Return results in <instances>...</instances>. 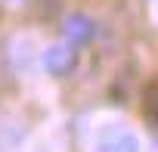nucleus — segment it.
<instances>
[{
	"label": "nucleus",
	"mask_w": 158,
	"mask_h": 152,
	"mask_svg": "<svg viewBox=\"0 0 158 152\" xmlns=\"http://www.w3.org/2000/svg\"><path fill=\"white\" fill-rule=\"evenodd\" d=\"M62 34H65V40H71V44H84V40L93 37V19L84 16V13H71V16H65V22H62Z\"/></svg>",
	"instance_id": "nucleus-2"
},
{
	"label": "nucleus",
	"mask_w": 158,
	"mask_h": 152,
	"mask_svg": "<svg viewBox=\"0 0 158 152\" xmlns=\"http://www.w3.org/2000/svg\"><path fill=\"white\" fill-rule=\"evenodd\" d=\"M96 152H139V140L124 127H109L99 133Z\"/></svg>",
	"instance_id": "nucleus-1"
},
{
	"label": "nucleus",
	"mask_w": 158,
	"mask_h": 152,
	"mask_svg": "<svg viewBox=\"0 0 158 152\" xmlns=\"http://www.w3.org/2000/svg\"><path fill=\"white\" fill-rule=\"evenodd\" d=\"M71 65H74V50L65 47V44H56V47H50L44 53V68L50 74H65Z\"/></svg>",
	"instance_id": "nucleus-3"
},
{
	"label": "nucleus",
	"mask_w": 158,
	"mask_h": 152,
	"mask_svg": "<svg viewBox=\"0 0 158 152\" xmlns=\"http://www.w3.org/2000/svg\"><path fill=\"white\" fill-rule=\"evenodd\" d=\"M143 115L149 124L158 127V81H149L143 90Z\"/></svg>",
	"instance_id": "nucleus-4"
}]
</instances>
